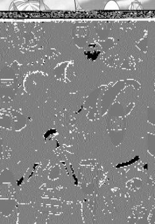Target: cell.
<instances>
[{"label":"cell","instance_id":"obj_1","mask_svg":"<svg viewBox=\"0 0 155 224\" xmlns=\"http://www.w3.org/2000/svg\"><path fill=\"white\" fill-rule=\"evenodd\" d=\"M98 55H99V52H98L95 48H91L90 49V50L86 52L88 58L91 60V61L95 60L97 58Z\"/></svg>","mask_w":155,"mask_h":224}]
</instances>
